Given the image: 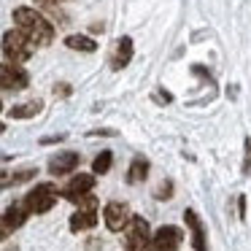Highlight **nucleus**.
Returning a JSON list of instances; mask_svg holds the SVG:
<instances>
[{"label": "nucleus", "instance_id": "39448f33", "mask_svg": "<svg viewBox=\"0 0 251 251\" xmlns=\"http://www.w3.org/2000/svg\"><path fill=\"white\" fill-rule=\"evenodd\" d=\"M76 205H78V211L71 216L68 227H71V232H87V229H92L95 224H98V197L87 195L81 202H76Z\"/></svg>", "mask_w": 251, "mask_h": 251}, {"label": "nucleus", "instance_id": "7ed1b4c3", "mask_svg": "<svg viewBox=\"0 0 251 251\" xmlns=\"http://www.w3.org/2000/svg\"><path fill=\"white\" fill-rule=\"evenodd\" d=\"M57 197H60V192H57L54 184H35L33 189L25 195L22 205L27 208V213H49L51 208L57 205Z\"/></svg>", "mask_w": 251, "mask_h": 251}, {"label": "nucleus", "instance_id": "412c9836", "mask_svg": "<svg viewBox=\"0 0 251 251\" xmlns=\"http://www.w3.org/2000/svg\"><path fill=\"white\" fill-rule=\"evenodd\" d=\"M238 216L240 222H246V195H238Z\"/></svg>", "mask_w": 251, "mask_h": 251}, {"label": "nucleus", "instance_id": "423d86ee", "mask_svg": "<svg viewBox=\"0 0 251 251\" xmlns=\"http://www.w3.org/2000/svg\"><path fill=\"white\" fill-rule=\"evenodd\" d=\"M184 243V232L176 224H162L157 232H151L149 240V251H178Z\"/></svg>", "mask_w": 251, "mask_h": 251}, {"label": "nucleus", "instance_id": "aec40b11", "mask_svg": "<svg viewBox=\"0 0 251 251\" xmlns=\"http://www.w3.org/2000/svg\"><path fill=\"white\" fill-rule=\"evenodd\" d=\"M154 100H157V103H173V95L165 92V89H157V92H154Z\"/></svg>", "mask_w": 251, "mask_h": 251}, {"label": "nucleus", "instance_id": "2eb2a0df", "mask_svg": "<svg viewBox=\"0 0 251 251\" xmlns=\"http://www.w3.org/2000/svg\"><path fill=\"white\" fill-rule=\"evenodd\" d=\"M65 46L73 51H84V54H92V51H98V44H95V38H89V35H68L65 38Z\"/></svg>", "mask_w": 251, "mask_h": 251}, {"label": "nucleus", "instance_id": "b1692460", "mask_svg": "<svg viewBox=\"0 0 251 251\" xmlns=\"http://www.w3.org/2000/svg\"><path fill=\"white\" fill-rule=\"evenodd\" d=\"M62 138H65V135H51V138H41V143H44V146H46V143H60Z\"/></svg>", "mask_w": 251, "mask_h": 251}, {"label": "nucleus", "instance_id": "9b49d317", "mask_svg": "<svg viewBox=\"0 0 251 251\" xmlns=\"http://www.w3.org/2000/svg\"><path fill=\"white\" fill-rule=\"evenodd\" d=\"M184 222H186V227H189V232H192V249H195V251H208L205 224H202L200 216H197L195 208H186V211H184Z\"/></svg>", "mask_w": 251, "mask_h": 251}, {"label": "nucleus", "instance_id": "393cba45", "mask_svg": "<svg viewBox=\"0 0 251 251\" xmlns=\"http://www.w3.org/2000/svg\"><path fill=\"white\" fill-rule=\"evenodd\" d=\"M3 178H8V176H6V170H0V184H3Z\"/></svg>", "mask_w": 251, "mask_h": 251}, {"label": "nucleus", "instance_id": "f03ea898", "mask_svg": "<svg viewBox=\"0 0 251 251\" xmlns=\"http://www.w3.org/2000/svg\"><path fill=\"white\" fill-rule=\"evenodd\" d=\"M0 49H3V57H6L11 65H22V62H27L30 57H33L35 46L30 44L19 30H6L3 38H0Z\"/></svg>", "mask_w": 251, "mask_h": 251}, {"label": "nucleus", "instance_id": "f8f14e48", "mask_svg": "<svg viewBox=\"0 0 251 251\" xmlns=\"http://www.w3.org/2000/svg\"><path fill=\"white\" fill-rule=\"evenodd\" d=\"M78 162H81V154L78 151H60L49 159V173L51 176H68L78 168Z\"/></svg>", "mask_w": 251, "mask_h": 251}, {"label": "nucleus", "instance_id": "ddd939ff", "mask_svg": "<svg viewBox=\"0 0 251 251\" xmlns=\"http://www.w3.org/2000/svg\"><path fill=\"white\" fill-rule=\"evenodd\" d=\"M132 54H135V46H132V38L130 35H122L114 46V54H111V68L114 71H122L132 62Z\"/></svg>", "mask_w": 251, "mask_h": 251}, {"label": "nucleus", "instance_id": "a878e982", "mask_svg": "<svg viewBox=\"0 0 251 251\" xmlns=\"http://www.w3.org/2000/svg\"><path fill=\"white\" fill-rule=\"evenodd\" d=\"M3 132H6V125H3V122H0V135H3Z\"/></svg>", "mask_w": 251, "mask_h": 251}, {"label": "nucleus", "instance_id": "6ab92c4d", "mask_svg": "<svg viewBox=\"0 0 251 251\" xmlns=\"http://www.w3.org/2000/svg\"><path fill=\"white\" fill-rule=\"evenodd\" d=\"M240 173L251 176V138H243V165H240Z\"/></svg>", "mask_w": 251, "mask_h": 251}, {"label": "nucleus", "instance_id": "5701e85b", "mask_svg": "<svg viewBox=\"0 0 251 251\" xmlns=\"http://www.w3.org/2000/svg\"><path fill=\"white\" fill-rule=\"evenodd\" d=\"M35 3H41V6H49V8H60L62 0H35Z\"/></svg>", "mask_w": 251, "mask_h": 251}, {"label": "nucleus", "instance_id": "dca6fc26", "mask_svg": "<svg viewBox=\"0 0 251 251\" xmlns=\"http://www.w3.org/2000/svg\"><path fill=\"white\" fill-rule=\"evenodd\" d=\"M41 108H44V103H41V100H30V103L14 105V108L8 111V116H11V119H33V116L41 114Z\"/></svg>", "mask_w": 251, "mask_h": 251}, {"label": "nucleus", "instance_id": "f257e3e1", "mask_svg": "<svg viewBox=\"0 0 251 251\" xmlns=\"http://www.w3.org/2000/svg\"><path fill=\"white\" fill-rule=\"evenodd\" d=\"M14 22H17V30L33 46H49L54 41V25L41 11H35V8H30V6L14 8Z\"/></svg>", "mask_w": 251, "mask_h": 251}, {"label": "nucleus", "instance_id": "1a4fd4ad", "mask_svg": "<svg viewBox=\"0 0 251 251\" xmlns=\"http://www.w3.org/2000/svg\"><path fill=\"white\" fill-rule=\"evenodd\" d=\"M27 216H30V213H27V208H25L22 202L8 205L6 211L0 213V240H6L11 232H17V229L27 222Z\"/></svg>", "mask_w": 251, "mask_h": 251}, {"label": "nucleus", "instance_id": "f3484780", "mask_svg": "<svg viewBox=\"0 0 251 251\" xmlns=\"http://www.w3.org/2000/svg\"><path fill=\"white\" fill-rule=\"evenodd\" d=\"M111 165H114V151H100L98 157L92 159V176H105L111 170Z\"/></svg>", "mask_w": 251, "mask_h": 251}, {"label": "nucleus", "instance_id": "bb28decb", "mask_svg": "<svg viewBox=\"0 0 251 251\" xmlns=\"http://www.w3.org/2000/svg\"><path fill=\"white\" fill-rule=\"evenodd\" d=\"M0 111H3V103H0Z\"/></svg>", "mask_w": 251, "mask_h": 251}, {"label": "nucleus", "instance_id": "a211bd4d", "mask_svg": "<svg viewBox=\"0 0 251 251\" xmlns=\"http://www.w3.org/2000/svg\"><path fill=\"white\" fill-rule=\"evenodd\" d=\"M173 181H162V184L157 186V189H154V200H159V202H165V200H170V197H173Z\"/></svg>", "mask_w": 251, "mask_h": 251}, {"label": "nucleus", "instance_id": "20e7f679", "mask_svg": "<svg viewBox=\"0 0 251 251\" xmlns=\"http://www.w3.org/2000/svg\"><path fill=\"white\" fill-rule=\"evenodd\" d=\"M122 232H125V238H122V246H125V251H149L151 227H149V222H146L143 216H135V213H132L130 224H127Z\"/></svg>", "mask_w": 251, "mask_h": 251}, {"label": "nucleus", "instance_id": "4be33fe9", "mask_svg": "<svg viewBox=\"0 0 251 251\" xmlns=\"http://www.w3.org/2000/svg\"><path fill=\"white\" fill-rule=\"evenodd\" d=\"M54 95H60V98H68V95H71V87H68V84H57V87H54Z\"/></svg>", "mask_w": 251, "mask_h": 251}, {"label": "nucleus", "instance_id": "9d476101", "mask_svg": "<svg viewBox=\"0 0 251 251\" xmlns=\"http://www.w3.org/2000/svg\"><path fill=\"white\" fill-rule=\"evenodd\" d=\"M30 87V76L25 68L11 65V62H0V89H25Z\"/></svg>", "mask_w": 251, "mask_h": 251}, {"label": "nucleus", "instance_id": "0eeeda50", "mask_svg": "<svg viewBox=\"0 0 251 251\" xmlns=\"http://www.w3.org/2000/svg\"><path fill=\"white\" fill-rule=\"evenodd\" d=\"M130 219H132V211H130V205H127V202H122V200L105 202L103 222H105V227H108L111 232H122V229L130 224Z\"/></svg>", "mask_w": 251, "mask_h": 251}, {"label": "nucleus", "instance_id": "6e6552de", "mask_svg": "<svg viewBox=\"0 0 251 251\" xmlns=\"http://www.w3.org/2000/svg\"><path fill=\"white\" fill-rule=\"evenodd\" d=\"M92 189H95V176L92 173H78L62 186L60 195L65 197V200H71V202H81L87 195H92Z\"/></svg>", "mask_w": 251, "mask_h": 251}, {"label": "nucleus", "instance_id": "4468645a", "mask_svg": "<svg viewBox=\"0 0 251 251\" xmlns=\"http://www.w3.org/2000/svg\"><path fill=\"white\" fill-rule=\"evenodd\" d=\"M149 170H151V162H149L146 157H135L130 162V168H127V184H143V181L149 178Z\"/></svg>", "mask_w": 251, "mask_h": 251}]
</instances>
